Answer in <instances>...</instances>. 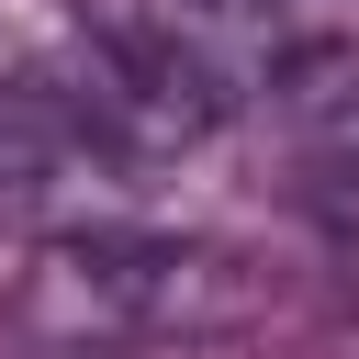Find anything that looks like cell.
Instances as JSON below:
<instances>
[{
	"instance_id": "2",
	"label": "cell",
	"mask_w": 359,
	"mask_h": 359,
	"mask_svg": "<svg viewBox=\"0 0 359 359\" xmlns=\"http://www.w3.org/2000/svg\"><path fill=\"white\" fill-rule=\"evenodd\" d=\"M146 56H157L168 79H191V90L236 123V112H258L292 67L359 56V0H168Z\"/></svg>"
},
{
	"instance_id": "4",
	"label": "cell",
	"mask_w": 359,
	"mask_h": 359,
	"mask_svg": "<svg viewBox=\"0 0 359 359\" xmlns=\"http://www.w3.org/2000/svg\"><path fill=\"white\" fill-rule=\"evenodd\" d=\"M258 123H269L303 168L359 180V56H314V67H292V79L258 101Z\"/></svg>"
},
{
	"instance_id": "3",
	"label": "cell",
	"mask_w": 359,
	"mask_h": 359,
	"mask_svg": "<svg viewBox=\"0 0 359 359\" xmlns=\"http://www.w3.org/2000/svg\"><path fill=\"white\" fill-rule=\"evenodd\" d=\"M135 202H146L135 157H112L101 135H79L56 112L0 101V236H22V247L101 236V224H135Z\"/></svg>"
},
{
	"instance_id": "5",
	"label": "cell",
	"mask_w": 359,
	"mask_h": 359,
	"mask_svg": "<svg viewBox=\"0 0 359 359\" xmlns=\"http://www.w3.org/2000/svg\"><path fill=\"white\" fill-rule=\"evenodd\" d=\"M45 359H146V348H123V337H90V348H45Z\"/></svg>"
},
{
	"instance_id": "1",
	"label": "cell",
	"mask_w": 359,
	"mask_h": 359,
	"mask_svg": "<svg viewBox=\"0 0 359 359\" xmlns=\"http://www.w3.org/2000/svg\"><path fill=\"white\" fill-rule=\"evenodd\" d=\"M280 303L269 258L224 236H168V224H101V236H45L22 269V337L34 348H180V337H247Z\"/></svg>"
}]
</instances>
